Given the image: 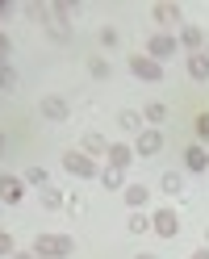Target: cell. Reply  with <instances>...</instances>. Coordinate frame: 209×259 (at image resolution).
I'll return each mask as SVG.
<instances>
[{"instance_id":"30bf717a","label":"cell","mask_w":209,"mask_h":259,"mask_svg":"<svg viewBox=\"0 0 209 259\" xmlns=\"http://www.w3.org/2000/svg\"><path fill=\"white\" fill-rule=\"evenodd\" d=\"M121 197H126L130 209H147V205H151V188H147V184H126Z\"/></svg>"},{"instance_id":"f1b7e54d","label":"cell","mask_w":209,"mask_h":259,"mask_svg":"<svg viewBox=\"0 0 209 259\" xmlns=\"http://www.w3.org/2000/svg\"><path fill=\"white\" fill-rule=\"evenodd\" d=\"M13 59V42H9V34L0 29V63H9Z\"/></svg>"},{"instance_id":"83f0119b","label":"cell","mask_w":209,"mask_h":259,"mask_svg":"<svg viewBox=\"0 0 209 259\" xmlns=\"http://www.w3.org/2000/svg\"><path fill=\"white\" fill-rule=\"evenodd\" d=\"M197 138H201V147H209V113L197 117Z\"/></svg>"},{"instance_id":"5bb4252c","label":"cell","mask_w":209,"mask_h":259,"mask_svg":"<svg viewBox=\"0 0 209 259\" xmlns=\"http://www.w3.org/2000/svg\"><path fill=\"white\" fill-rule=\"evenodd\" d=\"M201 42H205V29L201 25H180V46H188V51H201Z\"/></svg>"},{"instance_id":"ffe728a7","label":"cell","mask_w":209,"mask_h":259,"mask_svg":"<svg viewBox=\"0 0 209 259\" xmlns=\"http://www.w3.org/2000/svg\"><path fill=\"white\" fill-rule=\"evenodd\" d=\"M159 188H163L168 197H180V192H184V176H180V171H163V180H159Z\"/></svg>"},{"instance_id":"4316f807","label":"cell","mask_w":209,"mask_h":259,"mask_svg":"<svg viewBox=\"0 0 209 259\" xmlns=\"http://www.w3.org/2000/svg\"><path fill=\"white\" fill-rule=\"evenodd\" d=\"M63 209H67V213H84V197H79V192H67V205H63Z\"/></svg>"},{"instance_id":"e0dca14e","label":"cell","mask_w":209,"mask_h":259,"mask_svg":"<svg viewBox=\"0 0 209 259\" xmlns=\"http://www.w3.org/2000/svg\"><path fill=\"white\" fill-rule=\"evenodd\" d=\"M79 151H84V155H105V151H109V138L96 134V130H88V134H84V147H79Z\"/></svg>"},{"instance_id":"8d00e7d4","label":"cell","mask_w":209,"mask_h":259,"mask_svg":"<svg viewBox=\"0 0 209 259\" xmlns=\"http://www.w3.org/2000/svg\"><path fill=\"white\" fill-rule=\"evenodd\" d=\"M205 151H209V147H205Z\"/></svg>"},{"instance_id":"836d02e7","label":"cell","mask_w":209,"mask_h":259,"mask_svg":"<svg viewBox=\"0 0 209 259\" xmlns=\"http://www.w3.org/2000/svg\"><path fill=\"white\" fill-rule=\"evenodd\" d=\"M134 259H159V255H151V251H142V255H134Z\"/></svg>"},{"instance_id":"9c48e42d","label":"cell","mask_w":209,"mask_h":259,"mask_svg":"<svg viewBox=\"0 0 209 259\" xmlns=\"http://www.w3.org/2000/svg\"><path fill=\"white\" fill-rule=\"evenodd\" d=\"M42 117L46 121H67L71 117V105L63 96H42Z\"/></svg>"},{"instance_id":"1f68e13d","label":"cell","mask_w":209,"mask_h":259,"mask_svg":"<svg viewBox=\"0 0 209 259\" xmlns=\"http://www.w3.org/2000/svg\"><path fill=\"white\" fill-rule=\"evenodd\" d=\"M13 259H38V251H13Z\"/></svg>"},{"instance_id":"d6a6232c","label":"cell","mask_w":209,"mask_h":259,"mask_svg":"<svg viewBox=\"0 0 209 259\" xmlns=\"http://www.w3.org/2000/svg\"><path fill=\"white\" fill-rule=\"evenodd\" d=\"M188 259H209V247H201V251H192Z\"/></svg>"},{"instance_id":"277c9868","label":"cell","mask_w":209,"mask_h":259,"mask_svg":"<svg viewBox=\"0 0 209 259\" xmlns=\"http://www.w3.org/2000/svg\"><path fill=\"white\" fill-rule=\"evenodd\" d=\"M159 151H163V134H159L155 125H142L138 138H134V155H138V159H151V155H159Z\"/></svg>"},{"instance_id":"9a60e30c","label":"cell","mask_w":209,"mask_h":259,"mask_svg":"<svg viewBox=\"0 0 209 259\" xmlns=\"http://www.w3.org/2000/svg\"><path fill=\"white\" fill-rule=\"evenodd\" d=\"M38 197H42V209H46V213H55V209L67 205V192H63V188H42Z\"/></svg>"},{"instance_id":"cb8c5ba5","label":"cell","mask_w":209,"mask_h":259,"mask_svg":"<svg viewBox=\"0 0 209 259\" xmlns=\"http://www.w3.org/2000/svg\"><path fill=\"white\" fill-rule=\"evenodd\" d=\"M0 92H17V71L9 63H0Z\"/></svg>"},{"instance_id":"f546056e","label":"cell","mask_w":209,"mask_h":259,"mask_svg":"<svg viewBox=\"0 0 209 259\" xmlns=\"http://www.w3.org/2000/svg\"><path fill=\"white\" fill-rule=\"evenodd\" d=\"M101 42L113 51V46H117V29H113V25H105V29H101Z\"/></svg>"},{"instance_id":"484cf974","label":"cell","mask_w":209,"mask_h":259,"mask_svg":"<svg viewBox=\"0 0 209 259\" xmlns=\"http://www.w3.org/2000/svg\"><path fill=\"white\" fill-rule=\"evenodd\" d=\"M13 251H17L13 234H9V230H0V259H13Z\"/></svg>"},{"instance_id":"2e32d148","label":"cell","mask_w":209,"mask_h":259,"mask_svg":"<svg viewBox=\"0 0 209 259\" xmlns=\"http://www.w3.org/2000/svg\"><path fill=\"white\" fill-rule=\"evenodd\" d=\"M109 192H121L126 188V171H117V167H101V176H96Z\"/></svg>"},{"instance_id":"6da1fadb","label":"cell","mask_w":209,"mask_h":259,"mask_svg":"<svg viewBox=\"0 0 209 259\" xmlns=\"http://www.w3.org/2000/svg\"><path fill=\"white\" fill-rule=\"evenodd\" d=\"M29 251H38V259H67V255H75V238L71 234H38Z\"/></svg>"},{"instance_id":"8fae6325","label":"cell","mask_w":209,"mask_h":259,"mask_svg":"<svg viewBox=\"0 0 209 259\" xmlns=\"http://www.w3.org/2000/svg\"><path fill=\"white\" fill-rule=\"evenodd\" d=\"M184 167L188 171H209V151L201 147V142H192V147L184 151Z\"/></svg>"},{"instance_id":"5b68a950","label":"cell","mask_w":209,"mask_h":259,"mask_svg":"<svg viewBox=\"0 0 209 259\" xmlns=\"http://www.w3.org/2000/svg\"><path fill=\"white\" fill-rule=\"evenodd\" d=\"M176 46H180V38H172V34H151V38H147V55H151L155 63H163V59L176 55Z\"/></svg>"},{"instance_id":"44dd1931","label":"cell","mask_w":209,"mask_h":259,"mask_svg":"<svg viewBox=\"0 0 209 259\" xmlns=\"http://www.w3.org/2000/svg\"><path fill=\"white\" fill-rule=\"evenodd\" d=\"M142 121H147V125H163V121H168V105L151 101L147 109H142Z\"/></svg>"},{"instance_id":"8992f818","label":"cell","mask_w":209,"mask_h":259,"mask_svg":"<svg viewBox=\"0 0 209 259\" xmlns=\"http://www.w3.org/2000/svg\"><path fill=\"white\" fill-rule=\"evenodd\" d=\"M151 230L159 238H176V234H180V218H176V209H159V213H151Z\"/></svg>"},{"instance_id":"7a4b0ae2","label":"cell","mask_w":209,"mask_h":259,"mask_svg":"<svg viewBox=\"0 0 209 259\" xmlns=\"http://www.w3.org/2000/svg\"><path fill=\"white\" fill-rule=\"evenodd\" d=\"M63 171L75 176V180H96V176H101L96 159H92V155H84V151H67V155H63Z\"/></svg>"},{"instance_id":"d590c367","label":"cell","mask_w":209,"mask_h":259,"mask_svg":"<svg viewBox=\"0 0 209 259\" xmlns=\"http://www.w3.org/2000/svg\"><path fill=\"white\" fill-rule=\"evenodd\" d=\"M0 147H5V134H0Z\"/></svg>"},{"instance_id":"4fadbf2b","label":"cell","mask_w":209,"mask_h":259,"mask_svg":"<svg viewBox=\"0 0 209 259\" xmlns=\"http://www.w3.org/2000/svg\"><path fill=\"white\" fill-rule=\"evenodd\" d=\"M151 21H155V25H184L176 5H155V9H151Z\"/></svg>"},{"instance_id":"d6986e66","label":"cell","mask_w":209,"mask_h":259,"mask_svg":"<svg viewBox=\"0 0 209 259\" xmlns=\"http://www.w3.org/2000/svg\"><path fill=\"white\" fill-rule=\"evenodd\" d=\"M126 230H130V234H147L151 230V213H147V209H134L130 222H126Z\"/></svg>"},{"instance_id":"603a6c76","label":"cell","mask_w":209,"mask_h":259,"mask_svg":"<svg viewBox=\"0 0 209 259\" xmlns=\"http://www.w3.org/2000/svg\"><path fill=\"white\" fill-rule=\"evenodd\" d=\"M21 180H25V184H34V188H51V176H46V167H29Z\"/></svg>"},{"instance_id":"ba28073f","label":"cell","mask_w":209,"mask_h":259,"mask_svg":"<svg viewBox=\"0 0 209 259\" xmlns=\"http://www.w3.org/2000/svg\"><path fill=\"white\" fill-rule=\"evenodd\" d=\"M25 197V180L21 176H0V205H17Z\"/></svg>"},{"instance_id":"52a82bcc","label":"cell","mask_w":209,"mask_h":259,"mask_svg":"<svg viewBox=\"0 0 209 259\" xmlns=\"http://www.w3.org/2000/svg\"><path fill=\"white\" fill-rule=\"evenodd\" d=\"M105 159H109V167H117V171H130V163H134V147H126V142H109V151H105Z\"/></svg>"},{"instance_id":"e575fe53","label":"cell","mask_w":209,"mask_h":259,"mask_svg":"<svg viewBox=\"0 0 209 259\" xmlns=\"http://www.w3.org/2000/svg\"><path fill=\"white\" fill-rule=\"evenodd\" d=\"M205 247H209V226H205Z\"/></svg>"},{"instance_id":"3957f363","label":"cell","mask_w":209,"mask_h":259,"mask_svg":"<svg viewBox=\"0 0 209 259\" xmlns=\"http://www.w3.org/2000/svg\"><path fill=\"white\" fill-rule=\"evenodd\" d=\"M130 75L147 79V84H159L163 79V63H155L151 55H130Z\"/></svg>"},{"instance_id":"7c38bea8","label":"cell","mask_w":209,"mask_h":259,"mask_svg":"<svg viewBox=\"0 0 209 259\" xmlns=\"http://www.w3.org/2000/svg\"><path fill=\"white\" fill-rule=\"evenodd\" d=\"M188 75L201 79V84L209 79V51H192V55H188Z\"/></svg>"},{"instance_id":"4dcf8cb0","label":"cell","mask_w":209,"mask_h":259,"mask_svg":"<svg viewBox=\"0 0 209 259\" xmlns=\"http://www.w3.org/2000/svg\"><path fill=\"white\" fill-rule=\"evenodd\" d=\"M13 17V5H9V0H0V21H9Z\"/></svg>"},{"instance_id":"ac0fdd59","label":"cell","mask_w":209,"mask_h":259,"mask_svg":"<svg viewBox=\"0 0 209 259\" xmlns=\"http://www.w3.org/2000/svg\"><path fill=\"white\" fill-rule=\"evenodd\" d=\"M25 17L34 21V25H55V17H51V5H25Z\"/></svg>"},{"instance_id":"7402d4cb","label":"cell","mask_w":209,"mask_h":259,"mask_svg":"<svg viewBox=\"0 0 209 259\" xmlns=\"http://www.w3.org/2000/svg\"><path fill=\"white\" fill-rule=\"evenodd\" d=\"M117 125H121V130H134V134H138V130L147 125V121H142V113H134V109H121V113H117Z\"/></svg>"},{"instance_id":"d4e9b609","label":"cell","mask_w":209,"mask_h":259,"mask_svg":"<svg viewBox=\"0 0 209 259\" xmlns=\"http://www.w3.org/2000/svg\"><path fill=\"white\" fill-rule=\"evenodd\" d=\"M88 71H92V79H109L113 75V67H109L105 59H88Z\"/></svg>"}]
</instances>
